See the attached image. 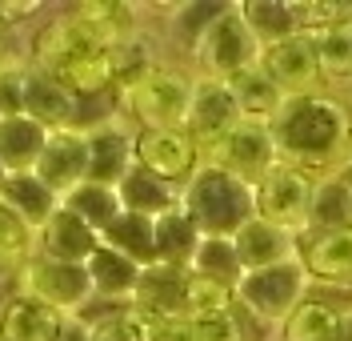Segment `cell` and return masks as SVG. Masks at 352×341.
Instances as JSON below:
<instances>
[{
	"label": "cell",
	"mask_w": 352,
	"mask_h": 341,
	"mask_svg": "<svg viewBox=\"0 0 352 341\" xmlns=\"http://www.w3.org/2000/svg\"><path fill=\"white\" fill-rule=\"evenodd\" d=\"M272 141L285 165L305 169L308 177L340 173L352 157V109L344 96L312 92L292 96L272 116Z\"/></svg>",
	"instance_id": "cell-1"
},
{
	"label": "cell",
	"mask_w": 352,
	"mask_h": 341,
	"mask_svg": "<svg viewBox=\"0 0 352 341\" xmlns=\"http://www.w3.org/2000/svg\"><path fill=\"white\" fill-rule=\"evenodd\" d=\"M28 65L48 72L76 101L116 92V85H120V61H116V52L109 45H100L68 8L56 12V17H48L44 28L32 37Z\"/></svg>",
	"instance_id": "cell-2"
},
{
	"label": "cell",
	"mask_w": 352,
	"mask_h": 341,
	"mask_svg": "<svg viewBox=\"0 0 352 341\" xmlns=\"http://www.w3.org/2000/svg\"><path fill=\"white\" fill-rule=\"evenodd\" d=\"M192 85H197L192 68L156 61L116 85V113L136 133L140 129H184L188 105H192Z\"/></svg>",
	"instance_id": "cell-3"
},
{
	"label": "cell",
	"mask_w": 352,
	"mask_h": 341,
	"mask_svg": "<svg viewBox=\"0 0 352 341\" xmlns=\"http://www.w3.org/2000/svg\"><path fill=\"white\" fill-rule=\"evenodd\" d=\"M180 209L200 237H232L244 221L256 217V189L204 161L180 189Z\"/></svg>",
	"instance_id": "cell-4"
},
{
	"label": "cell",
	"mask_w": 352,
	"mask_h": 341,
	"mask_svg": "<svg viewBox=\"0 0 352 341\" xmlns=\"http://www.w3.org/2000/svg\"><path fill=\"white\" fill-rule=\"evenodd\" d=\"M312 293V281H308L300 257L285 261V265H268V269H252L241 273L236 281V305H241L248 318L264 325V329H276L292 318V309Z\"/></svg>",
	"instance_id": "cell-5"
},
{
	"label": "cell",
	"mask_w": 352,
	"mask_h": 341,
	"mask_svg": "<svg viewBox=\"0 0 352 341\" xmlns=\"http://www.w3.org/2000/svg\"><path fill=\"white\" fill-rule=\"evenodd\" d=\"M188 61H192V72L208 76V81H228L261 61V45L248 32L236 4H224V12L204 28V37L197 41Z\"/></svg>",
	"instance_id": "cell-6"
},
{
	"label": "cell",
	"mask_w": 352,
	"mask_h": 341,
	"mask_svg": "<svg viewBox=\"0 0 352 341\" xmlns=\"http://www.w3.org/2000/svg\"><path fill=\"white\" fill-rule=\"evenodd\" d=\"M12 293L32 297L65 318H76L92 301V281L85 265H65V261H48L41 253H32L12 281Z\"/></svg>",
	"instance_id": "cell-7"
},
{
	"label": "cell",
	"mask_w": 352,
	"mask_h": 341,
	"mask_svg": "<svg viewBox=\"0 0 352 341\" xmlns=\"http://www.w3.org/2000/svg\"><path fill=\"white\" fill-rule=\"evenodd\" d=\"M204 161L256 189L280 165V153H276V141H272V129L268 125H261V121H241L236 129H228L204 153Z\"/></svg>",
	"instance_id": "cell-8"
},
{
	"label": "cell",
	"mask_w": 352,
	"mask_h": 341,
	"mask_svg": "<svg viewBox=\"0 0 352 341\" xmlns=\"http://www.w3.org/2000/svg\"><path fill=\"white\" fill-rule=\"evenodd\" d=\"M264 76L285 92V101L292 96H312V92H324V81H320V65H316V37L312 28H300L276 45L261 48Z\"/></svg>",
	"instance_id": "cell-9"
},
{
	"label": "cell",
	"mask_w": 352,
	"mask_h": 341,
	"mask_svg": "<svg viewBox=\"0 0 352 341\" xmlns=\"http://www.w3.org/2000/svg\"><path fill=\"white\" fill-rule=\"evenodd\" d=\"M312 189H316V177H308L305 169H292V165L280 161L256 185V217H264V221H272V225H280L300 237V233H308Z\"/></svg>",
	"instance_id": "cell-10"
},
{
	"label": "cell",
	"mask_w": 352,
	"mask_h": 341,
	"mask_svg": "<svg viewBox=\"0 0 352 341\" xmlns=\"http://www.w3.org/2000/svg\"><path fill=\"white\" fill-rule=\"evenodd\" d=\"M132 153H136V165L144 173H153L164 185H176V189H184L188 177L204 165V153L188 136V129H140Z\"/></svg>",
	"instance_id": "cell-11"
},
{
	"label": "cell",
	"mask_w": 352,
	"mask_h": 341,
	"mask_svg": "<svg viewBox=\"0 0 352 341\" xmlns=\"http://www.w3.org/2000/svg\"><path fill=\"white\" fill-rule=\"evenodd\" d=\"M296 257H300V265H305L312 285H320V289H349L352 293V225L300 233Z\"/></svg>",
	"instance_id": "cell-12"
},
{
	"label": "cell",
	"mask_w": 352,
	"mask_h": 341,
	"mask_svg": "<svg viewBox=\"0 0 352 341\" xmlns=\"http://www.w3.org/2000/svg\"><path fill=\"white\" fill-rule=\"evenodd\" d=\"M88 136V181L96 185H116L124 181L132 165H136V129L120 113L104 116L96 125H85Z\"/></svg>",
	"instance_id": "cell-13"
},
{
	"label": "cell",
	"mask_w": 352,
	"mask_h": 341,
	"mask_svg": "<svg viewBox=\"0 0 352 341\" xmlns=\"http://www.w3.org/2000/svg\"><path fill=\"white\" fill-rule=\"evenodd\" d=\"M236 125H241V109H236V101H232L228 85H224V81L197 76L184 129H188V136L200 145V153H208L220 136L228 133V129H236Z\"/></svg>",
	"instance_id": "cell-14"
},
{
	"label": "cell",
	"mask_w": 352,
	"mask_h": 341,
	"mask_svg": "<svg viewBox=\"0 0 352 341\" xmlns=\"http://www.w3.org/2000/svg\"><path fill=\"white\" fill-rule=\"evenodd\" d=\"M32 173L56 197H65L80 181H88V136H85V129H56V133H48L44 153H41Z\"/></svg>",
	"instance_id": "cell-15"
},
{
	"label": "cell",
	"mask_w": 352,
	"mask_h": 341,
	"mask_svg": "<svg viewBox=\"0 0 352 341\" xmlns=\"http://www.w3.org/2000/svg\"><path fill=\"white\" fill-rule=\"evenodd\" d=\"M232 249L241 257V269H268V265H285V261H296V249H300V237L288 233V229L272 225L264 217H252L244 221L236 233H232Z\"/></svg>",
	"instance_id": "cell-16"
},
{
	"label": "cell",
	"mask_w": 352,
	"mask_h": 341,
	"mask_svg": "<svg viewBox=\"0 0 352 341\" xmlns=\"http://www.w3.org/2000/svg\"><path fill=\"white\" fill-rule=\"evenodd\" d=\"M24 116H32V121L44 125L48 133L72 129V125L80 121V101H76L65 85H56L48 72L24 65Z\"/></svg>",
	"instance_id": "cell-17"
},
{
	"label": "cell",
	"mask_w": 352,
	"mask_h": 341,
	"mask_svg": "<svg viewBox=\"0 0 352 341\" xmlns=\"http://www.w3.org/2000/svg\"><path fill=\"white\" fill-rule=\"evenodd\" d=\"M100 249V233L88 229L80 217H72L65 205L48 217V225L36 233V253L48 261H65V265H88V257Z\"/></svg>",
	"instance_id": "cell-18"
},
{
	"label": "cell",
	"mask_w": 352,
	"mask_h": 341,
	"mask_svg": "<svg viewBox=\"0 0 352 341\" xmlns=\"http://www.w3.org/2000/svg\"><path fill=\"white\" fill-rule=\"evenodd\" d=\"M184 281L188 269H176V265H148L140 269V281L132 289V309L140 318H184Z\"/></svg>",
	"instance_id": "cell-19"
},
{
	"label": "cell",
	"mask_w": 352,
	"mask_h": 341,
	"mask_svg": "<svg viewBox=\"0 0 352 341\" xmlns=\"http://www.w3.org/2000/svg\"><path fill=\"white\" fill-rule=\"evenodd\" d=\"M68 12L112 52L124 48L140 32V8L129 4V0H88V4H72Z\"/></svg>",
	"instance_id": "cell-20"
},
{
	"label": "cell",
	"mask_w": 352,
	"mask_h": 341,
	"mask_svg": "<svg viewBox=\"0 0 352 341\" xmlns=\"http://www.w3.org/2000/svg\"><path fill=\"white\" fill-rule=\"evenodd\" d=\"M60 325H65V313L32 297L12 293L0 305V341H56Z\"/></svg>",
	"instance_id": "cell-21"
},
{
	"label": "cell",
	"mask_w": 352,
	"mask_h": 341,
	"mask_svg": "<svg viewBox=\"0 0 352 341\" xmlns=\"http://www.w3.org/2000/svg\"><path fill=\"white\" fill-rule=\"evenodd\" d=\"M88 281H92V297L96 301H116V305H132V289L140 281V265H132L129 257H120L100 241V249L88 257Z\"/></svg>",
	"instance_id": "cell-22"
},
{
	"label": "cell",
	"mask_w": 352,
	"mask_h": 341,
	"mask_svg": "<svg viewBox=\"0 0 352 341\" xmlns=\"http://www.w3.org/2000/svg\"><path fill=\"white\" fill-rule=\"evenodd\" d=\"M0 201L8 205L32 233H41L48 225V217L60 209V197L48 185H41L36 173H12L8 181L0 185Z\"/></svg>",
	"instance_id": "cell-23"
},
{
	"label": "cell",
	"mask_w": 352,
	"mask_h": 341,
	"mask_svg": "<svg viewBox=\"0 0 352 341\" xmlns=\"http://www.w3.org/2000/svg\"><path fill=\"white\" fill-rule=\"evenodd\" d=\"M44 141H48V129L36 125L32 116H4L0 121V165L4 173H32L36 161L44 153Z\"/></svg>",
	"instance_id": "cell-24"
},
{
	"label": "cell",
	"mask_w": 352,
	"mask_h": 341,
	"mask_svg": "<svg viewBox=\"0 0 352 341\" xmlns=\"http://www.w3.org/2000/svg\"><path fill=\"white\" fill-rule=\"evenodd\" d=\"M316 65H320V81L324 92L344 96L352 92V24H329L316 28Z\"/></svg>",
	"instance_id": "cell-25"
},
{
	"label": "cell",
	"mask_w": 352,
	"mask_h": 341,
	"mask_svg": "<svg viewBox=\"0 0 352 341\" xmlns=\"http://www.w3.org/2000/svg\"><path fill=\"white\" fill-rule=\"evenodd\" d=\"M116 197H120V209L124 213H140V217H164L180 205V189L176 185H164L160 177L144 173L140 165H132L124 173V181L116 185Z\"/></svg>",
	"instance_id": "cell-26"
},
{
	"label": "cell",
	"mask_w": 352,
	"mask_h": 341,
	"mask_svg": "<svg viewBox=\"0 0 352 341\" xmlns=\"http://www.w3.org/2000/svg\"><path fill=\"white\" fill-rule=\"evenodd\" d=\"M352 305H336L329 297H312L308 293L292 318L280 325V341H336L340 338V318Z\"/></svg>",
	"instance_id": "cell-27"
},
{
	"label": "cell",
	"mask_w": 352,
	"mask_h": 341,
	"mask_svg": "<svg viewBox=\"0 0 352 341\" xmlns=\"http://www.w3.org/2000/svg\"><path fill=\"white\" fill-rule=\"evenodd\" d=\"M236 8L261 48L300 32V0H236Z\"/></svg>",
	"instance_id": "cell-28"
},
{
	"label": "cell",
	"mask_w": 352,
	"mask_h": 341,
	"mask_svg": "<svg viewBox=\"0 0 352 341\" xmlns=\"http://www.w3.org/2000/svg\"><path fill=\"white\" fill-rule=\"evenodd\" d=\"M224 85H228V92H232L236 109H241V121L272 125V116L280 113V105H285V92L264 76L261 65H252V68H244V72H236V76H228Z\"/></svg>",
	"instance_id": "cell-29"
},
{
	"label": "cell",
	"mask_w": 352,
	"mask_h": 341,
	"mask_svg": "<svg viewBox=\"0 0 352 341\" xmlns=\"http://www.w3.org/2000/svg\"><path fill=\"white\" fill-rule=\"evenodd\" d=\"M100 241H104L109 249H116L120 257H129L132 265H140V269L156 265V221L153 217L120 213V217L100 233Z\"/></svg>",
	"instance_id": "cell-30"
},
{
	"label": "cell",
	"mask_w": 352,
	"mask_h": 341,
	"mask_svg": "<svg viewBox=\"0 0 352 341\" xmlns=\"http://www.w3.org/2000/svg\"><path fill=\"white\" fill-rule=\"evenodd\" d=\"M60 205H65L72 217H80L88 229H96V233H104V229L124 213L116 189H112V185H96V181H80L72 193L60 197Z\"/></svg>",
	"instance_id": "cell-31"
},
{
	"label": "cell",
	"mask_w": 352,
	"mask_h": 341,
	"mask_svg": "<svg viewBox=\"0 0 352 341\" xmlns=\"http://www.w3.org/2000/svg\"><path fill=\"white\" fill-rule=\"evenodd\" d=\"M340 225H352V185H349V177H344V173L316 177L308 229H340Z\"/></svg>",
	"instance_id": "cell-32"
},
{
	"label": "cell",
	"mask_w": 352,
	"mask_h": 341,
	"mask_svg": "<svg viewBox=\"0 0 352 341\" xmlns=\"http://www.w3.org/2000/svg\"><path fill=\"white\" fill-rule=\"evenodd\" d=\"M197 241H200V233H197V225L188 221V213H184L180 205H176L173 213L156 217V261H160V265L188 269Z\"/></svg>",
	"instance_id": "cell-33"
},
{
	"label": "cell",
	"mask_w": 352,
	"mask_h": 341,
	"mask_svg": "<svg viewBox=\"0 0 352 341\" xmlns=\"http://www.w3.org/2000/svg\"><path fill=\"white\" fill-rule=\"evenodd\" d=\"M236 309V285L228 281H217V277H200V273H188L184 281V318H217V313H228Z\"/></svg>",
	"instance_id": "cell-34"
},
{
	"label": "cell",
	"mask_w": 352,
	"mask_h": 341,
	"mask_svg": "<svg viewBox=\"0 0 352 341\" xmlns=\"http://www.w3.org/2000/svg\"><path fill=\"white\" fill-rule=\"evenodd\" d=\"M32 253H36V233L0 201V277H12L16 281L21 265Z\"/></svg>",
	"instance_id": "cell-35"
},
{
	"label": "cell",
	"mask_w": 352,
	"mask_h": 341,
	"mask_svg": "<svg viewBox=\"0 0 352 341\" xmlns=\"http://www.w3.org/2000/svg\"><path fill=\"white\" fill-rule=\"evenodd\" d=\"M188 273L217 277V281L236 285L244 269H241V257H236V249H232V237H200L197 249H192V261H188Z\"/></svg>",
	"instance_id": "cell-36"
},
{
	"label": "cell",
	"mask_w": 352,
	"mask_h": 341,
	"mask_svg": "<svg viewBox=\"0 0 352 341\" xmlns=\"http://www.w3.org/2000/svg\"><path fill=\"white\" fill-rule=\"evenodd\" d=\"M220 12H224V4H208V0H200V4H176L173 12H168V32H173L176 45L188 48V56H192V48L204 37V28L217 21Z\"/></svg>",
	"instance_id": "cell-37"
},
{
	"label": "cell",
	"mask_w": 352,
	"mask_h": 341,
	"mask_svg": "<svg viewBox=\"0 0 352 341\" xmlns=\"http://www.w3.org/2000/svg\"><path fill=\"white\" fill-rule=\"evenodd\" d=\"M24 113V65L0 61V121Z\"/></svg>",
	"instance_id": "cell-38"
},
{
	"label": "cell",
	"mask_w": 352,
	"mask_h": 341,
	"mask_svg": "<svg viewBox=\"0 0 352 341\" xmlns=\"http://www.w3.org/2000/svg\"><path fill=\"white\" fill-rule=\"evenodd\" d=\"M192 325H197V338L200 341H248L241 305H236V309H228V313H217V318H200V321H192Z\"/></svg>",
	"instance_id": "cell-39"
},
{
	"label": "cell",
	"mask_w": 352,
	"mask_h": 341,
	"mask_svg": "<svg viewBox=\"0 0 352 341\" xmlns=\"http://www.w3.org/2000/svg\"><path fill=\"white\" fill-rule=\"evenodd\" d=\"M148 341H200L192 318H156L148 321Z\"/></svg>",
	"instance_id": "cell-40"
},
{
	"label": "cell",
	"mask_w": 352,
	"mask_h": 341,
	"mask_svg": "<svg viewBox=\"0 0 352 341\" xmlns=\"http://www.w3.org/2000/svg\"><path fill=\"white\" fill-rule=\"evenodd\" d=\"M56 341H92V333H88V325L80 318H65V325H60Z\"/></svg>",
	"instance_id": "cell-41"
},
{
	"label": "cell",
	"mask_w": 352,
	"mask_h": 341,
	"mask_svg": "<svg viewBox=\"0 0 352 341\" xmlns=\"http://www.w3.org/2000/svg\"><path fill=\"white\" fill-rule=\"evenodd\" d=\"M4 181H8V173H4V165H0V185H4Z\"/></svg>",
	"instance_id": "cell-42"
},
{
	"label": "cell",
	"mask_w": 352,
	"mask_h": 341,
	"mask_svg": "<svg viewBox=\"0 0 352 341\" xmlns=\"http://www.w3.org/2000/svg\"><path fill=\"white\" fill-rule=\"evenodd\" d=\"M340 173H352V157H349V165H344V169H340Z\"/></svg>",
	"instance_id": "cell-43"
},
{
	"label": "cell",
	"mask_w": 352,
	"mask_h": 341,
	"mask_svg": "<svg viewBox=\"0 0 352 341\" xmlns=\"http://www.w3.org/2000/svg\"><path fill=\"white\" fill-rule=\"evenodd\" d=\"M344 177H349V185H352V173H344Z\"/></svg>",
	"instance_id": "cell-44"
},
{
	"label": "cell",
	"mask_w": 352,
	"mask_h": 341,
	"mask_svg": "<svg viewBox=\"0 0 352 341\" xmlns=\"http://www.w3.org/2000/svg\"><path fill=\"white\" fill-rule=\"evenodd\" d=\"M0 61H4V56H0Z\"/></svg>",
	"instance_id": "cell-45"
}]
</instances>
